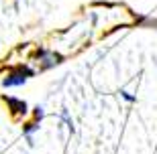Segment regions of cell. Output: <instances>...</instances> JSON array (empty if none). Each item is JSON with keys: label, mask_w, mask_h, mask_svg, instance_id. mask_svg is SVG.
Segmentation results:
<instances>
[{"label": "cell", "mask_w": 157, "mask_h": 154, "mask_svg": "<svg viewBox=\"0 0 157 154\" xmlns=\"http://www.w3.org/2000/svg\"><path fill=\"white\" fill-rule=\"evenodd\" d=\"M2 99L6 102L12 118H21V116H25L27 112H29V106H27L25 99H18V97H2Z\"/></svg>", "instance_id": "2"}, {"label": "cell", "mask_w": 157, "mask_h": 154, "mask_svg": "<svg viewBox=\"0 0 157 154\" xmlns=\"http://www.w3.org/2000/svg\"><path fill=\"white\" fill-rule=\"evenodd\" d=\"M121 97H122V99H124V102H128V103H133L135 99H137V97H135L133 93H128L127 89H121Z\"/></svg>", "instance_id": "6"}, {"label": "cell", "mask_w": 157, "mask_h": 154, "mask_svg": "<svg viewBox=\"0 0 157 154\" xmlns=\"http://www.w3.org/2000/svg\"><path fill=\"white\" fill-rule=\"evenodd\" d=\"M61 120L65 122V124H67V128H70V132H74V120H71L70 118V112H67V109H61Z\"/></svg>", "instance_id": "5"}, {"label": "cell", "mask_w": 157, "mask_h": 154, "mask_svg": "<svg viewBox=\"0 0 157 154\" xmlns=\"http://www.w3.org/2000/svg\"><path fill=\"white\" fill-rule=\"evenodd\" d=\"M43 118H45V109L41 108V106H35V108H33V122H37V124H39Z\"/></svg>", "instance_id": "4"}, {"label": "cell", "mask_w": 157, "mask_h": 154, "mask_svg": "<svg viewBox=\"0 0 157 154\" xmlns=\"http://www.w3.org/2000/svg\"><path fill=\"white\" fill-rule=\"evenodd\" d=\"M33 75H35V71H33V69L18 65V67H14L10 73L2 79V85H4V87H18V85H23L29 77H33Z\"/></svg>", "instance_id": "1"}, {"label": "cell", "mask_w": 157, "mask_h": 154, "mask_svg": "<svg viewBox=\"0 0 157 154\" xmlns=\"http://www.w3.org/2000/svg\"><path fill=\"white\" fill-rule=\"evenodd\" d=\"M39 130V124L37 122H27V124H23V134L25 138H27V142H29V146H33V134Z\"/></svg>", "instance_id": "3"}]
</instances>
